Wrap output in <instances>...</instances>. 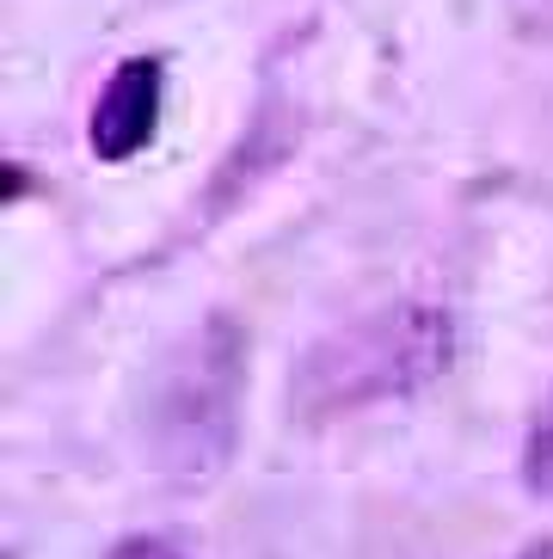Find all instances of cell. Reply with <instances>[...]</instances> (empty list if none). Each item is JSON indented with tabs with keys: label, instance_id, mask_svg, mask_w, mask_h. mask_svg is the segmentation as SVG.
I'll return each mask as SVG.
<instances>
[{
	"label": "cell",
	"instance_id": "8992f818",
	"mask_svg": "<svg viewBox=\"0 0 553 559\" xmlns=\"http://www.w3.org/2000/svg\"><path fill=\"white\" fill-rule=\"evenodd\" d=\"M510 559H553V535H541V542H529V547H517Z\"/></svg>",
	"mask_w": 553,
	"mask_h": 559
},
{
	"label": "cell",
	"instance_id": "3957f363",
	"mask_svg": "<svg viewBox=\"0 0 553 559\" xmlns=\"http://www.w3.org/2000/svg\"><path fill=\"white\" fill-rule=\"evenodd\" d=\"M161 111H166V56H123L93 105L86 148L105 166L136 160L161 135Z\"/></svg>",
	"mask_w": 553,
	"mask_h": 559
},
{
	"label": "cell",
	"instance_id": "7a4b0ae2",
	"mask_svg": "<svg viewBox=\"0 0 553 559\" xmlns=\"http://www.w3.org/2000/svg\"><path fill=\"white\" fill-rule=\"evenodd\" d=\"M456 357V326L443 308H381L357 326L332 332L326 345L308 350L302 362V406L308 412H351L375 406V400H400L412 388H424L431 376H443Z\"/></svg>",
	"mask_w": 553,
	"mask_h": 559
},
{
	"label": "cell",
	"instance_id": "277c9868",
	"mask_svg": "<svg viewBox=\"0 0 553 559\" xmlns=\"http://www.w3.org/2000/svg\"><path fill=\"white\" fill-rule=\"evenodd\" d=\"M522 486L536 498H553V394L541 400L536 425L522 437Z\"/></svg>",
	"mask_w": 553,
	"mask_h": 559
},
{
	"label": "cell",
	"instance_id": "6da1fadb",
	"mask_svg": "<svg viewBox=\"0 0 553 559\" xmlns=\"http://www.w3.org/2000/svg\"><path fill=\"white\" fill-rule=\"evenodd\" d=\"M240 369L246 338L228 313H215L161 362L148 400V443L173 479H210L228 467L240 430Z\"/></svg>",
	"mask_w": 553,
	"mask_h": 559
},
{
	"label": "cell",
	"instance_id": "5b68a950",
	"mask_svg": "<svg viewBox=\"0 0 553 559\" xmlns=\"http://www.w3.org/2000/svg\"><path fill=\"white\" fill-rule=\"evenodd\" d=\"M105 559H185V554L173 542H161V535H123Z\"/></svg>",
	"mask_w": 553,
	"mask_h": 559
}]
</instances>
